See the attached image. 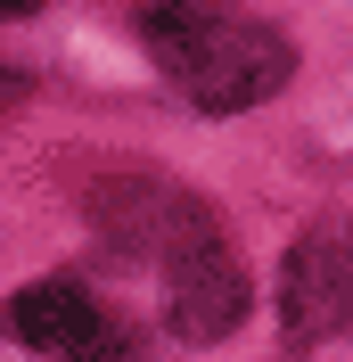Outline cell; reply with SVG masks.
<instances>
[{"instance_id":"6da1fadb","label":"cell","mask_w":353,"mask_h":362,"mask_svg":"<svg viewBox=\"0 0 353 362\" xmlns=\"http://www.w3.org/2000/svg\"><path fill=\"white\" fill-rule=\"evenodd\" d=\"M140 33H148L156 66L173 74V90L198 99V107H214V115H239V107H255V99H271V90L287 83V66H296V49H287L271 25H255V17L148 8Z\"/></svg>"},{"instance_id":"52a82bcc","label":"cell","mask_w":353,"mask_h":362,"mask_svg":"<svg viewBox=\"0 0 353 362\" xmlns=\"http://www.w3.org/2000/svg\"><path fill=\"white\" fill-rule=\"evenodd\" d=\"M17 99H25V74H17V66H0V115L17 107Z\"/></svg>"},{"instance_id":"5b68a950","label":"cell","mask_w":353,"mask_h":362,"mask_svg":"<svg viewBox=\"0 0 353 362\" xmlns=\"http://www.w3.org/2000/svg\"><path fill=\"white\" fill-rule=\"evenodd\" d=\"M90 321H99V305H90L74 280H33V288H17L0 305V329L17 346H33V354H66Z\"/></svg>"},{"instance_id":"7a4b0ae2","label":"cell","mask_w":353,"mask_h":362,"mask_svg":"<svg viewBox=\"0 0 353 362\" xmlns=\"http://www.w3.org/2000/svg\"><path fill=\"white\" fill-rule=\"evenodd\" d=\"M83 206H90V223H99L107 247L148 255V264H181L189 247L222 239L214 214H205V198L181 189V181H164V173H99Z\"/></svg>"},{"instance_id":"277c9868","label":"cell","mask_w":353,"mask_h":362,"mask_svg":"<svg viewBox=\"0 0 353 362\" xmlns=\"http://www.w3.org/2000/svg\"><path fill=\"white\" fill-rule=\"evenodd\" d=\"M164 272H173V329L189 346H214V338H230V329L246 321V272H239V255L222 247V239L189 247Z\"/></svg>"},{"instance_id":"3957f363","label":"cell","mask_w":353,"mask_h":362,"mask_svg":"<svg viewBox=\"0 0 353 362\" xmlns=\"http://www.w3.org/2000/svg\"><path fill=\"white\" fill-rule=\"evenodd\" d=\"M337 329H345V239L337 230H304L280 264V338L296 354H312Z\"/></svg>"},{"instance_id":"8992f818","label":"cell","mask_w":353,"mask_h":362,"mask_svg":"<svg viewBox=\"0 0 353 362\" xmlns=\"http://www.w3.org/2000/svg\"><path fill=\"white\" fill-rule=\"evenodd\" d=\"M58 362H140V346H132V329H124V321L99 313V321H90V329H83V338H74Z\"/></svg>"}]
</instances>
